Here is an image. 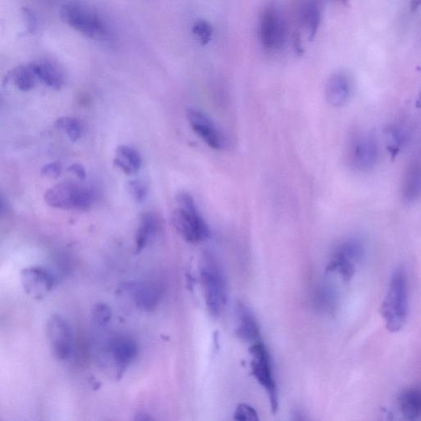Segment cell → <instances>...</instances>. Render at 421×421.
I'll use <instances>...</instances> for the list:
<instances>
[{
	"label": "cell",
	"mask_w": 421,
	"mask_h": 421,
	"mask_svg": "<svg viewBox=\"0 0 421 421\" xmlns=\"http://www.w3.org/2000/svg\"><path fill=\"white\" fill-rule=\"evenodd\" d=\"M381 311L389 332L403 329L408 315V278L403 267L394 270Z\"/></svg>",
	"instance_id": "1"
},
{
	"label": "cell",
	"mask_w": 421,
	"mask_h": 421,
	"mask_svg": "<svg viewBox=\"0 0 421 421\" xmlns=\"http://www.w3.org/2000/svg\"><path fill=\"white\" fill-rule=\"evenodd\" d=\"M201 280L207 310L212 317L218 318L227 302V282L219 262L210 253L202 256Z\"/></svg>",
	"instance_id": "2"
},
{
	"label": "cell",
	"mask_w": 421,
	"mask_h": 421,
	"mask_svg": "<svg viewBox=\"0 0 421 421\" xmlns=\"http://www.w3.org/2000/svg\"><path fill=\"white\" fill-rule=\"evenodd\" d=\"M180 209L173 212L171 222L176 231L185 241L191 244L199 243L209 239V226L202 217L193 197L182 193L177 196Z\"/></svg>",
	"instance_id": "3"
},
{
	"label": "cell",
	"mask_w": 421,
	"mask_h": 421,
	"mask_svg": "<svg viewBox=\"0 0 421 421\" xmlns=\"http://www.w3.org/2000/svg\"><path fill=\"white\" fill-rule=\"evenodd\" d=\"M60 16L66 25L88 38L104 40L108 38L105 23L94 10L84 4H65L60 8Z\"/></svg>",
	"instance_id": "4"
},
{
	"label": "cell",
	"mask_w": 421,
	"mask_h": 421,
	"mask_svg": "<svg viewBox=\"0 0 421 421\" xmlns=\"http://www.w3.org/2000/svg\"><path fill=\"white\" fill-rule=\"evenodd\" d=\"M252 356L251 373L257 382L267 393L270 408L275 414L279 409V395L277 381L273 368L271 355L268 347L262 341L252 344L249 347Z\"/></svg>",
	"instance_id": "5"
},
{
	"label": "cell",
	"mask_w": 421,
	"mask_h": 421,
	"mask_svg": "<svg viewBox=\"0 0 421 421\" xmlns=\"http://www.w3.org/2000/svg\"><path fill=\"white\" fill-rule=\"evenodd\" d=\"M365 246L360 240L348 239L337 248L327 265V272L339 274L346 282H349L354 277L358 265L365 257Z\"/></svg>",
	"instance_id": "6"
},
{
	"label": "cell",
	"mask_w": 421,
	"mask_h": 421,
	"mask_svg": "<svg viewBox=\"0 0 421 421\" xmlns=\"http://www.w3.org/2000/svg\"><path fill=\"white\" fill-rule=\"evenodd\" d=\"M45 200L58 209L84 211L91 207L92 195L85 187L63 182L46 193Z\"/></svg>",
	"instance_id": "7"
},
{
	"label": "cell",
	"mask_w": 421,
	"mask_h": 421,
	"mask_svg": "<svg viewBox=\"0 0 421 421\" xmlns=\"http://www.w3.org/2000/svg\"><path fill=\"white\" fill-rule=\"evenodd\" d=\"M48 334L52 354L59 361H67L74 351V334L69 323L59 315L50 317Z\"/></svg>",
	"instance_id": "8"
},
{
	"label": "cell",
	"mask_w": 421,
	"mask_h": 421,
	"mask_svg": "<svg viewBox=\"0 0 421 421\" xmlns=\"http://www.w3.org/2000/svg\"><path fill=\"white\" fill-rule=\"evenodd\" d=\"M285 36V25L278 10L273 7L265 9L259 24V38L263 48L268 50L282 48Z\"/></svg>",
	"instance_id": "9"
},
{
	"label": "cell",
	"mask_w": 421,
	"mask_h": 421,
	"mask_svg": "<svg viewBox=\"0 0 421 421\" xmlns=\"http://www.w3.org/2000/svg\"><path fill=\"white\" fill-rule=\"evenodd\" d=\"M55 280L54 274L43 267H28L21 273L26 293L36 300L45 298L53 290Z\"/></svg>",
	"instance_id": "10"
},
{
	"label": "cell",
	"mask_w": 421,
	"mask_h": 421,
	"mask_svg": "<svg viewBox=\"0 0 421 421\" xmlns=\"http://www.w3.org/2000/svg\"><path fill=\"white\" fill-rule=\"evenodd\" d=\"M378 158V144L371 135L361 134L353 140L349 149V160L353 168L367 171L376 165Z\"/></svg>",
	"instance_id": "11"
},
{
	"label": "cell",
	"mask_w": 421,
	"mask_h": 421,
	"mask_svg": "<svg viewBox=\"0 0 421 421\" xmlns=\"http://www.w3.org/2000/svg\"><path fill=\"white\" fill-rule=\"evenodd\" d=\"M186 114L192 129L211 148L219 150L224 147V137L206 114L196 109H189Z\"/></svg>",
	"instance_id": "12"
},
{
	"label": "cell",
	"mask_w": 421,
	"mask_h": 421,
	"mask_svg": "<svg viewBox=\"0 0 421 421\" xmlns=\"http://www.w3.org/2000/svg\"><path fill=\"white\" fill-rule=\"evenodd\" d=\"M110 347L118 376L121 377L138 354L137 342L131 337H118L111 341Z\"/></svg>",
	"instance_id": "13"
},
{
	"label": "cell",
	"mask_w": 421,
	"mask_h": 421,
	"mask_svg": "<svg viewBox=\"0 0 421 421\" xmlns=\"http://www.w3.org/2000/svg\"><path fill=\"white\" fill-rule=\"evenodd\" d=\"M127 292L135 304L143 311H153L159 305L162 292L158 285L149 283H133L127 285Z\"/></svg>",
	"instance_id": "14"
},
{
	"label": "cell",
	"mask_w": 421,
	"mask_h": 421,
	"mask_svg": "<svg viewBox=\"0 0 421 421\" xmlns=\"http://www.w3.org/2000/svg\"><path fill=\"white\" fill-rule=\"evenodd\" d=\"M237 327L236 335L244 342L254 343L261 341V332L258 321L251 309L240 302L236 306Z\"/></svg>",
	"instance_id": "15"
},
{
	"label": "cell",
	"mask_w": 421,
	"mask_h": 421,
	"mask_svg": "<svg viewBox=\"0 0 421 421\" xmlns=\"http://www.w3.org/2000/svg\"><path fill=\"white\" fill-rule=\"evenodd\" d=\"M351 82L345 74L337 72L327 80L325 94L327 102L332 106L341 107L349 100L351 94Z\"/></svg>",
	"instance_id": "16"
},
{
	"label": "cell",
	"mask_w": 421,
	"mask_h": 421,
	"mask_svg": "<svg viewBox=\"0 0 421 421\" xmlns=\"http://www.w3.org/2000/svg\"><path fill=\"white\" fill-rule=\"evenodd\" d=\"M400 412L409 420H417L421 413V393L419 388H409L399 394Z\"/></svg>",
	"instance_id": "17"
},
{
	"label": "cell",
	"mask_w": 421,
	"mask_h": 421,
	"mask_svg": "<svg viewBox=\"0 0 421 421\" xmlns=\"http://www.w3.org/2000/svg\"><path fill=\"white\" fill-rule=\"evenodd\" d=\"M114 165L126 175H133L141 168L142 158L138 151L133 148L121 145L116 149Z\"/></svg>",
	"instance_id": "18"
},
{
	"label": "cell",
	"mask_w": 421,
	"mask_h": 421,
	"mask_svg": "<svg viewBox=\"0 0 421 421\" xmlns=\"http://www.w3.org/2000/svg\"><path fill=\"white\" fill-rule=\"evenodd\" d=\"M403 199L413 202L419 199L420 195V165L418 160L410 164L403 179Z\"/></svg>",
	"instance_id": "19"
},
{
	"label": "cell",
	"mask_w": 421,
	"mask_h": 421,
	"mask_svg": "<svg viewBox=\"0 0 421 421\" xmlns=\"http://www.w3.org/2000/svg\"><path fill=\"white\" fill-rule=\"evenodd\" d=\"M301 23L309 35L310 39H314L321 23V8L317 0H308L301 9Z\"/></svg>",
	"instance_id": "20"
},
{
	"label": "cell",
	"mask_w": 421,
	"mask_h": 421,
	"mask_svg": "<svg viewBox=\"0 0 421 421\" xmlns=\"http://www.w3.org/2000/svg\"><path fill=\"white\" fill-rule=\"evenodd\" d=\"M8 80H11L18 89L27 92L32 90L36 81L39 80L36 75L34 63L20 65L8 74Z\"/></svg>",
	"instance_id": "21"
},
{
	"label": "cell",
	"mask_w": 421,
	"mask_h": 421,
	"mask_svg": "<svg viewBox=\"0 0 421 421\" xmlns=\"http://www.w3.org/2000/svg\"><path fill=\"white\" fill-rule=\"evenodd\" d=\"M34 66L39 80L51 87L60 89L64 83V76L58 66L49 61L34 62Z\"/></svg>",
	"instance_id": "22"
},
{
	"label": "cell",
	"mask_w": 421,
	"mask_h": 421,
	"mask_svg": "<svg viewBox=\"0 0 421 421\" xmlns=\"http://www.w3.org/2000/svg\"><path fill=\"white\" fill-rule=\"evenodd\" d=\"M158 222L153 213H144L140 220V224L136 234V253L143 251L148 246L151 239L157 232Z\"/></svg>",
	"instance_id": "23"
},
{
	"label": "cell",
	"mask_w": 421,
	"mask_h": 421,
	"mask_svg": "<svg viewBox=\"0 0 421 421\" xmlns=\"http://www.w3.org/2000/svg\"><path fill=\"white\" fill-rule=\"evenodd\" d=\"M56 126L65 129L72 142L77 141L81 137L82 128L80 122L75 118H60L57 121Z\"/></svg>",
	"instance_id": "24"
},
{
	"label": "cell",
	"mask_w": 421,
	"mask_h": 421,
	"mask_svg": "<svg viewBox=\"0 0 421 421\" xmlns=\"http://www.w3.org/2000/svg\"><path fill=\"white\" fill-rule=\"evenodd\" d=\"M128 190L133 200L137 202H143L148 196V186L140 180H131L129 182Z\"/></svg>",
	"instance_id": "25"
},
{
	"label": "cell",
	"mask_w": 421,
	"mask_h": 421,
	"mask_svg": "<svg viewBox=\"0 0 421 421\" xmlns=\"http://www.w3.org/2000/svg\"><path fill=\"white\" fill-rule=\"evenodd\" d=\"M234 419L239 421H257L259 420L258 413L252 405L242 403L238 405Z\"/></svg>",
	"instance_id": "26"
},
{
	"label": "cell",
	"mask_w": 421,
	"mask_h": 421,
	"mask_svg": "<svg viewBox=\"0 0 421 421\" xmlns=\"http://www.w3.org/2000/svg\"><path fill=\"white\" fill-rule=\"evenodd\" d=\"M93 321L97 326H105L111 320L112 312L105 304H98L93 310Z\"/></svg>",
	"instance_id": "27"
},
{
	"label": "cell",
	"mask_w": 421,
	"mask_h": 421,
	"mask_svg": "<svg viewBox=\"0 0 421 421\" xmlns=\"http://www.w3.org/2000/svg\"><path fill=\"white\" fill-rule=\"evenodd\" d=\"M193 31L202 44H207L211 40L212 28L209 23L206 22V21H197L194 25Z\"/></svg>",
	"instance_id": "28"
},
{
	"label": "cell",
	"mask_w": 421,
	"mask_h": 421,
	"mask_svg": "<svg viewBox=\"0 0 421 421\" xmlns=\"http://www.w3.org/2000/svg\"><path fill=\"white\" fill-rule=\"evenodd\" d=\"M43 173L50 178H58L61 173V165L58 163H50L45 166Z\"/></svg>",
	"instance_id": "29"
},
{
	"label": "cell",
	"mask_w": 421,
	"mask_h": 421,
	"mask_svg": "<svg viewBox=\"0 0 421 421\" xmlns=\"http://www.w3.org/2000/svg\"><path fill=\"white\" fill-rule=\"evenodd\" d=\"M70 171H72V173H75L77 175V177H79L81 180H85L86 179V171L84 168H83V166L80 164H75L70 166V168L69 169Z\"/></svg>",
	"instance_id": "30"
},
{
	"label": "cell",
	"mask_w": 421,
	"mask_h": 421,
	"mask_svg": "<svg viewBox=\"0 0 421 421\" xmlns=\"http://www.w3.org/2000/svg\"><path fill=\"white\" fill-rule=\"evenodd\" d=\"M334 1L340 2V3H342V4H346L347 1H348V0H334Z\"/></svg>",
	"instance_id": "31"
}]
</instances>
